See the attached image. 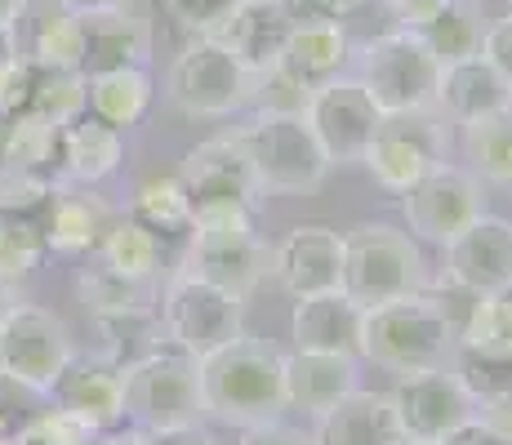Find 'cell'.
<instances>
[{
    "label": "cell",
    "mask_w": 512,
    "mask_h": 445,
    "mask_svg": "<svg viewBox=\"0 0 512 445\" xmlns=\"http://www.w3.org/2000/svg\"><path fill=\"white\" fill-rule=\"evenodd\" d=\"M459 348V321L437 294L415 290L361 312L357 352L388 374H415L450 365Z\"/></svg>",
    "instance_id": "cell-1"
},
{
    "label": "cell",
    "mask_w": 512,
    "mask_h": 445,
    "mask_svg": "<svg viewBox=\"0 0 512 445\" xmlns=\"http://www.w3.org/2000/svg\"><path fill=\"white\" fill-rule=\"evenodd\" d=\"M205 414L228 428H259L285 419V374L281 352L259 339H232L219 352L201 356Z\"/></svg>",
    "instance_id": "cell-2"
},
{
    "label": "cell",
    "mask_w": 512,
    "mask_h": 445,
    "mask_svg": "<svg viewBox=\"0 0 512 445\" xmlns=\"http://www.w3.org/2000/svg\"><path fill=\"white\" fill-rule=\"evenodd\" d=\"M121 392H125V419L143 432L183 428V423L205 419L201 356L183 352L170 339H161L139 361L121 365Z\"/></svg>",
    "instance_id": "cell-3"
},
{
    "label": "cell",
    "mask_w": 512,
    "mask_h": 445,
    "mask_svg": "<svg viewBox=\"0 0 512 445\" xmlns=\"http://www.w3.org/2000/svg\"><path fill=\"white\" fill-rule=\"evenodd\" d=\"M339 290L361 308H379L401 294L428 290V267L415 236L388 223H361L343 236V281Z\"/></svg>",
    "instance_id": "cell-4"
},
{
    "label": "cell",
    "mask_w": 512,
    "mask_h": 445,
    "mask_svg": "<svg viewBox=\"0 0 512 445\" xmlns=\"http://www.w3.org/2000/svg\"><path fill=\"white\" fill-rule=\"evenodd\" d=\"M450 152V121L437 107H401V112H383L374 125L366 152V170L374 183L388 192H406L410 183H419L423 174H432L437 165H446Z\"/></svg>",
    "instance_id": "cell-5"
},
{
    "label": "cell",
    "mask_w": 512,
    "mask_h": 445,
    "mask_svg": "<svg viewBox=\"0 0 512 445\" xmlns=\"http://www.w3.org/2000/svg\"><path fill=\"white\" fill-rule=\"evenodd\" d=\"M245 143L254 156V174H259L263 192L281 196H308L326 183L330 161L321 152L312 125L303 112H259L250 125H241Z\"/></svg>",
    "instance_id": "cell-6"
},
{
    "label": "cell",
    "mask_w": 512,
    "mask_h": 445,
    "mask_svg": "<svg viewBox=\"0 0 512 445\" xmlns=\"http://www.w3.org/2000/svg\"><path fill=\"white\" fill-rule=\"evenodd\" d=\"M161 330L192 356H210L223 343L241 339L245 330V299L192 272H179L161 294Z\"/></svg>",
    "instance_id": "cell-7"
},
{
    "label": "cell",
    "mask_w": 512,
    "mask_h": 445,
    "mask_svg": "<svg viewBox=\"0 0 512 445\" xmlns=\"http://www.w3.org/2000/svg\"><path fill=\"white\" fill-rule=\"evenodd\" d=\"M441 58L428 49L419 32L397 27L388 36H374L361 49V85L383 112H401V107H432L437 98Z\"/></svg>",
    "instance_id": "cell-8"
},
{
    "label": "cell",
    "mask_w": 512,
    "mask_h": 445,
    "mask_svg": "<svg viewBox=\"0 0 512 445\" xmlns=\"http://www.w3.org/2000/svg\"><path fill=\"white\" fill-rule=\"evenodd\" d=\"M254 76L214 36H196L170 67V103L183 116H232L250 103Z\"/></svg>",
    "instance_id": "cell-9"
},
{
    "label": "cell",
    "mask_w": 512,
    "mask_h": 445,
    "mask_svg": "<svg viewBox=\"0 0 512 445\" xmlns=\"http://www.w3.org/2000/svg\"><path fill=\"white\" fill-rule=\"evenodd\" d=\"M401 214H406L410 232L419 241L446 245L455 232L486 214V196H481V178L459 165H437L432 174H423L419 183H410L401 192Z\"/></svg>",
    "instance_id": "cell-10"
},
{
    "label": "cell",
    "mask_w": 512,
    "mask_h": 445,
    "mask_svg": "<svg viewBox=\"0 0 512 445\" xmlns=\"http://www.w3.org/2000/svg\"><path fill=\"white\" fill-rule=\"evenodd\" d=\"M379 116H383V107L370 98L361 76H334L330 85L312 89L308 107H303V121L312 125V134H317L330 165L361 161Z\"/></svg>",
    "instance_id": "cell-11"
},
{
    "label": "cell",
    "mask_w": 512,
    "mask_h": 445,
    "mask_svg": "<svg viewBox=\"0 0 512 445\" xmlns=\"http://www.w3.org/2000/svg\"><path fill=\"white\" fill-rule=\"evenodd\" d=\"M72 352L76 348L67 339V325L41 303L18 299L0 321V370L18 374L23 383H36V388L49 392V383L58 379V370L67 365Z\"/></svg>",
    "instance_id": "cell-12"
},
{
    "label": "cell",
    "mask_w": 512,
    "mask_h": 445,
    "mask_svg": "<svg viewBox=\"0 0 512 445\" xmlns=\"http://www.w3.org/2000/svg\"><path fill=\"white\" fill-rule=\"evenodd\" d=\"M397 405L401 432L415 441H437L450 428L468 423L472 414V397L459 379L455 365H432V370H415V374H397V388L388 392Z\"/></svg>",
    "instance_id": "cell-13"
},
{
    "label": "cell",
    "mask_w": 512,
    "mask_h": 445,
    "mask_svg": "<svg viewBox=\"0 0 512 445\" xmlns=\"http://www.w3.org/2000/svg\"><path fill=\"white\" fill-rule=\"evenodd\" d=\"M179 178H183L187 196H192V205L196 201H241V205H254L263 196L259 174H254L250 143H245L241 130L196 143L192 152L183 156Z\"/></svg>",
    "instance_id": "cell-14"
},
{
    "label": "cell",
    "mask_w": 512,
    "mask_h": 445,
    "mask_svg": "<svg viewBox=\"0 0 512 445\" xmlns=\"http://www.w3.org/2000/svg\"><path fill=\"white\" fill-rule=\"evenodd\" d=\"M446 276L464 294H495L512 285V223L495 214H477L446 245Z\"/></svg>",
    "instance_id": "cell-15"
},
{
    "label": "cell",
    "mask_w": 512,
    "mask_h": 445,
    "mask_svg": "<svg viewBox=\"0 0 512 445\" xmlns=\"http://www.w3.org/2000/svg\"><path fill=\"white\" fill-rule=\"evenodd\" d=\"M49 405L72 419H81L94 432H112L125 423V392H121V370L112 361L72 352L58 379L49 383Z\"/></svg>",
    "instance_id": "cell-16"
},
{
    "label": "cell",
    "mask_w": 512,
    "mask_h": 445,
    "mask_svg": "<svg viewBox=\"0 0 512 445\" xmlns=\"http://www.w3.org/2000/svg\"><path fill=\"white\" fill-rule=\"evenodd\" d=\"M14 58L36 67H81V18L63 0H18L5 18Z\"/></svg>",
    "instance_id": "cell-17"
},
{
    "label": "cell",
    "mask_w": 512,
    "mask_h": 445,
    "mask_svg": "<svg viewBox=\"0 0 512 445\" xmlns=\"http://www.w3.org/2000/svg\"><path fill=\"white\" fill-rule=\"evenodd\" d=\"M272 272L281 290L303 299V294L339 290L343 281V236L326 223H299L285 232V241L272 250Z\"/></svg>",
    "instance_id": "cell-18"
},
{
    "label": "cell",
    "mask_w": 512,
    "mask_h": 445,
    "mask_svg": "<svg viewBox=\"0 0 512 445\" xmlns=\"http://www.w3.org/2000/svg\"><path fill=\"white\" fill-rule=\"evenodd\" d=\"M81 18V72H107V67H147L152 58V27L121 9H85Z\"/></svg>",
    "instance_id": "cell-19"
},
{
    "label": "cell",
    "mask_w": 512,
    "mask_h": 445,
    "mask_svg": "<svg viewBox=\"0 0 512 445\" xmlns=\"http://www.w3.org/2000/svg\"><path fill=\"white\" fill-rule=\"evenodd\" d=\"M401 419L388 392L352 388L348 397H339L330 410H321L312 419V441L317 445H392L401 441Z\"/></svg>",
    "instance_id": "cell-20"
},
{
    "label": "cell",
    "mask_w": 512,
    "mask_h": 445,
    "mask_svg": "<svg viewBox=\"0 0 512 445\" xmlns=\"http://www.w3.org/2000/svg\"><path fill=\"white\" fill-rule=\"evenodd\" d=\"M290 27L294 23L285 18L281 0H241L210 36L228 49L245 72L259 76V72H268V67H277Z\"/></svg>",
    "instance_id": "cell-21"
},
{
    "label": "cell",
    "mask_w": 512,
    "mask_h": 445,
    "mask_svg": "<svg viewBox=\"0 0 512 445\" xmlns=\"http://www.w3.org/2000/svg\"><path fill=\"white\" fill-rule=\"evenodd\" d=\"M432 107L450 125H468V121H481V116H495L504 107H512V85L481 54H468V58H455V63H441Z\"/></svg>",
    "instance_id": "cell-22"
},
{
    "label": "cell",
    "mask_w": 512,
    "mask_h": 445,
    "mask_svg": "<svg viewBox=\"0 0 512 445\" xmlns=\"http://www.w3.org/2000/svg\"><path fill=\"white\" fill-rule=\"evenodd\" d=\"M281 374H285V405L317 419L321 410H330L334 401L357 388V352L294 348L290 356H281Z\"/></svg>",
    "instance_id": "cell-23"
},
{
    "label": "cell",
    "mask_w": 512,
    "mask_h": 445,
    "mask_svg": "<svg viewBox=\"0 0 512 445\" xmlns=\"http://www.w3.org/2000/svg\"><path fill=\"white\" fill-rule=\"evenodd\" d=\"M125 161V138L116 125L98 121V116L81 112L76 121H67L63 130H58V174L67 178V183L76 187H94L103 183V178H112L121 170Z\"/></svg>",
    "instance_id": "cell-24"
},
{
    "label": "cell",
    "mask_w": 512,
    "mask_h": 445,
    "mask_svg": "<svg viewBox=\"0 0 512 445\" xmlns=\"http://www.w3.org/2000/svg\"><path fill=\"white\" fill-rule=\"evenodd\" d=\"M348 58H352V45L343 23H294L281 45L277 72H285L294 85L312 94V89L330 85L334 76H343Z\"/></svg>",
    "instance_id": "cell-25"
},
{
    "label": "cell",
    "mask_w": 512,
    "mask_h": 445,
    "mask_svg": "<svg viewBox=\"0 0 512 445\" xmlns=\"http://www.w3.org/2000/svg\"><path fill=\"white\" fill-rule=\"evenodd\" d=\"M361 303H352L343 290L303 294L294 299L290 339L303 352H357L361 343Z\"/></svg>",
    "instance_id": "cell-26"
},
{
    "label": "cell",
    "mask_w": 512,
    "mask_h": 445,
    "mask_svg": "<svg viewBox=\"0 0 512 445\" xmlns=\"http://www.w3.org/2000/svg\"><path fill=\"white\" fill-rule=\"evenodd\" d=\"M107 205L85 187V192H72V187H54L45 205V250L58 254V259H85V254L98 250L107 232Z\"/></svg>",
    "instance_id": "cell-27"
},
{
    "label": "cell",
    "mask_w": 512,
    "mask_h": 445,
    "mask_svg": "<svg viewBox=\"0 0 512 445\" xmlns=\"http://www.w3.org/2000/svg\"><path fill=\"white\" fill-rule=\"evenodd\" d=\"M152 107V76L147 67H107V72L85 76V112L98 121L130 130Z\"/></svg>",
    "instance_id": "cell-28"
},
{
    "label": "cell",
    "mask_w": 512,
    "mask_h": 445,
    "mask_svg": "<svg viewBox=\"0 0 512 445\" xmlns=\"http://www.w3.org/2000/svg\"><path fill=\"white\" fill-rule=\"evenodd\" d=\"M481 361H512V285L495 294H472V308L459 321V348Z\"/></svg>",
    "instance_id": "cell-29"
},
{
    "label": "cell",
    "mask_w": 512,
    "mask_h": 445,
    "mask_svg": "<svg viewBox=\"0 0 512 445\" xmlns=\"http://www.w3.org/2000/svg\"><path fill=\"white\" fill-rule=\"evenodd\" d=\"M76 299L90 308V316H125V312H156L161 294L156 281H130V276L112 272L107 263L81 267L76 276Z\"/></svg>",
    "instance_id": "cell-30"
},
{
    "label": "cell",
    "mask_w": 512,
    "mask_h": 445,
    "mask_svg": "<svg viewBox=\"0 0 512 445\" xmlns=\"http://www.w3.org/2000/svg\"><path fill=\"white\" fill-rule=\"evenodd\" d=\"M183 272L201 276V281H214V285H223V290H232L245 299V294L272 272V250L259 241V236L245 245H232V250H205V254L187 250Z\"/></svg>",
    "instance_id": "cell-31"
},
{
    "label": "cell",
    "mask_w": 512,
    "mask_h": 445,
    "mask_svg": "<svg viewBox=\"0 0 512 445\" xmlns=\"http://www.w3.org/2000/svg\"><path fill=\"white\" fill-rule=\"evenodd\" d=\"M161 241L165 236H156L139 219H121V223H107L94 254L98 263H107L112 272L130 276V281H156V272H161Z\"/></svg>",
    "instance_id": "cell-32"
},
{
    "label": "cell",
    "mask_w": 512,
    "mask_h": 445,
    "mask_svg": "<svg viewBox=\"0 0 512 445\" xmlns=\"http://www.w3.org/2000/svg\"><path fill=\"white\" fill-rule=\"evenodd\" d=\"M419 36L428 41V49L441 58V63H455V58L481 54L486 18H481L477 0H446V5L419 27Z\"/></svg>",
    "instance_id": "cell-33"
},
{
    "label": "cell",
    "mask_w": 512,
    "mask_h": 445,
    "mask_svg": "<svg viewBox=\"0 0 512 445\" xmlns=\"http://www.w3.org/2000/svg\"><path fill=\"white\" fill-rule=\"evenodd\" d=\"M464 152H468L477 178L512 187V107H504V112H495V116H481V121H468Z\"/></svg>",
    "instance_id": "cell-34"
},
{
    "label": "cell",
    "mask_w": 512,
    "mask_h": 445,
    "mask_svg": "<svg viewBox=\"0 0 512 445\" xmlns=\"http://www.w3.org/2000/svg\"><path fill=\"white\" fill-rule=\"evenodd\" d=\"M23 112L67 125L85 112V72L81 67H36L32 63V94Z\"/></svg>",
    "instance_id": "cell-35"
},
{
    "label": "cell",
    "mask_w": 512,
    "mask_h": 445,
    "mask_svg": "<svg viewBox=\"0 0 512 445\" xmlns=\"http://www.w3.org/2000/svg\"><path fill=\"white\" fill-rule=\"evenodd\" d=\"M58 130H63V125L45 121V116H32V112L9 116V121H5V147H0V165L54 174Z\"/></svg>",
    "instance_id": "cell-36"
},
{
    "label": "cell",
    "mask_w": 512,
    "mask_h": 445,
    "mask_svg": "<svg viewBox=\"0 0 512 445\" xmlns=\"http://www.w3.org/2000/svg\"><path fill=\"white\" fill-rule=\"evenodd\" d=\"M130 219H139L143 227H152L156 236H170V232H187V219H192V196H187L183 178H147L139 183L130 201Z\"/></svg>",
    "instance_id": "cell-37"
},
{
    "label": "cell",
    "mask_w": 512,
    "mask_h": 445,
    "mask_svg": "<svg viewBox=\"0 0 512 445\" xmlns=\"http://www.w3.org/2000/svg\"><path fill=\"white\" fill-rule=\"evenodd\" d=\"M45 232L32 214L0 210V281L18 285L45 263Z\"/></svg>",
    "instance_id": "cell-38"
},
{
    "label": "cell",
    "mask_w": 512,
    "mask_h": 445,
    "mask_svg": "<svg viewBox=\"0 0 512 445\" xmlns=\"http://www.w3.org/2000/svg\"><path fill=\"white\" fill-rule=\"evenodd\" d=\"M49 410V392L0 370V441H18Z\"/></svg>",
    "instance_id": "cell-39"
},
{
    "label": "cell",
    "mask_w": 512,
    "mask_h": 445,
    "mask_svg": "<svg viewBox=\"0 0 512 445\" xmlns=\"http://www.w3.org/2000/svg\"><path fill=\"white\" fill-rule=\"evenodd\" d=\"M54 174L41 170H14V165H0V210L5 214H41L54 196Z\"/></svg>",
    "instance_id": "cell-40"
},
{
    "label": "cell",
    "mask_w": 512,
    "mask_h": 445,
    "mask_svg": "<svg viewBox=\"0 0 512 445\" xmlns=\"http://www.w3.org/2000/svg\"><path fill=\"white\" fill-rule=\"evenodd\" d=\"M98 437H103V432L85 428L81 419H72V414H63V410L49 405L41 419L18 437V445H98Z\"/></svg>",
    "instance_id": "cell-41"
},
{
    "label": "cell",
    "mask_w": 512,
    "mask_h": 445,
    "mask_svg": "<svg viewBox=\"0 0 512 445\" xmlns=\"http://www.w3.org/2000/svg\"><path fill=\"white\" fill-rule=\"evenodd\" d=\"M165 5V14L174 18V23L183 27V32H192V36H210L214 27L223 23V18L232 14L241 0H161Z\"/></svg>",
    "instance_id": "cell-42"
},
{
    "label": "cell",
    "mask_w": 512,
    "mask_h": 445,
    "mask_svg": "<svg viewBox=\"0 0 512 445\" xmlns=\"http://www.w3.org/2000/svg\"><path fill=\"white\" fill-rule=\"evenodd\" d=\"M361 0H281L290 23H343Z\"/></svg>",
    "instance_id": "cell-43"
},
{
    "label": "cell",
    "mask_w": 512,
    "mask_h": 445,
    "mask_svg": "<svg viewBox=\"0 0 512 445\" xmlns=\"http://www.w3.org/2000/svg\"><path fill=\"white\" fill-rule=\"evenodd\" d=\"M481 58H486V63L512 85V14L486 23V36H481Z\"/></svg>",
    "instance_id": "cell-44"
},
{
    "label": "cell",
    "mask_w": 512,
    "mask_h": 445,
    "mask_svg": "<svg viewBox=\"0 0 512 445\" xmlns=\"http://www.w3.org/2000/svg\"><path fill=\"white\" fill-rule=\"evenodd\" d=\"M241 445H317L312 432H299L290 423H259V428H241Z\"/></svg>",
    "instance_id": "cell-45"
},
{
    "label": "cell",
    "mask_w": 512,
    "mask_h": 445,
    "mask_svg": "<svg viewBox=\"0 0 512 445\" xmlns=\"http://www.w3.org/2000/svg\"><path fill=\"white\" fill-rule=\"evenodd\" d=\"M432 445H512V437H504L499 428H490V423H481L477 414H472L468 423H459V428H450L446 437H437Z\"/></svg>",
    "instance_id": "cell-46"
},
{
    "label": "cell",
    "mask_w": 512,
    "mask_h": 445,
    "mask_svg": "<svg viewBox=\"0 0 512 445\" xmlns=\"http://www.w3.org/2000/svg\"><path fill=\"white\" fill-rule=\"evenodd\" d=\"M388 5V14L397 18V27H410V32H419L423 23H428L432 14H437L446 0H383Z\"/></svg>",
    "instance_id": "cell-47"
},
{
    "label": "cell",
    "mask_w": 512,
    "mask_h": 445,
    "mask_svg": "<svg viewBox=\"0 0 512 445\" xmlns=\"http://www.w3.org/2000/svg\"><path fill=\"white\" fill-rule=\"evenodd\" d=\"M143 445H219L201 423H183V428H152L143 432Z\"/></svg>",
    "instance_id": "cell-48"
},
{
    "label": "cell",
    "mask_w": 512,
    "mask_h": 445,
    "mask_svg": "<svg viewBox=\"0 0 512 445\" xmlns=\"http://www.w3.org/2000/svg\"><path fill=\"white\" fill-rule=\"evenodd\" d=\"M63 5H72L76 14H85V9H121V5H130V0H63Z\"/></svg>",
    "instance_id": "cell-49"
},
{
    "label": "cell",
    "mask_w": 512,
    "mask_h": 445,
    "mask_svg": "<svg viewBox=\"0 0 512 445\" xmlns=\"http://www.w3.org/2000/svg\"><path fill=\"white\" fill-rule=\"evenodd\" d=\"M18 303V285H9V281H0V321L9 316V308Z\"/></svg>",
    "instance_id": "cell-50"
},
{
    "label": "cell",
    "mask_w": 512,
    "mask_h": 445,
    "mask_svg": "<svg viewBox=\"0 0 512 445\" xmlns=\"http://www.w3.org/2000/svg\"><path fill=\"white\" fill-rule=\"evenodd\" d=\"M14 63V45H9V32H5V23H0V72Z\"/></svg>",
    "instance_id": "cell-51"
},
{
    "label": "cell",
    "mask_w": 512,
    "mask_h": 445,
    "mask_svg": "<svg viewBox=\"0 0 512 445\" xmlns=\"http://www.w3.org/2000/svg\"><path fill=\"white\" fill-rule=\"evenodd\" d=\"M14 5H18V0H0V23H5V18L14 14Z\"/></svg>",
    "instance_id": "cell-52"
},
{
    "label": "cell",
    "mask_w": 512,
    "mask_h": 445,
    "mask_svg": "<svg viewBox=\"0 0 512 445\" xmlns=\"http://www.w3.org/2000/svg\"><path fill=\"white\" fill-rule=\"evenodd\" d=\"M392 445H432V441H415V437H401V441H392Z\"/></svg>",
    "instance_id": "cell-53"
},
{
    "label": "cell",
    "mask_w": 512,
    "mask_h": 445,
    "mask_svg": "<svg viewBox=\"0 0 512 445\" xmlns=\"http://www.w3.org/2000/svg\"><path fill=\"white\" fill-rule=\"evenodd\" d=\"M5 121H9V116H5V112H0V147H5Z\"/></svg>",
    "instance_id": "cell-54"
},
{
    "label": "cell",
    "mask_w": 512,
    "mask_h": 445,
    "mask_svg": "<svg viewBox=\"0 0 512 445\" xmlns=\"http://www.w3.org/2000/svg\"><path fill=\"white\" fill-rule=\"evenodd\" d=\"M0 445H18V441H0Z\"/></svg>",
    "instance_id": "cell-55"
},
{
    "label": "cell",
    "mask_w": 512,
    "mask_h": 445,
    "mask_svg": "<svg viewBox=\"0 0 512 445\" xmlns=\"http://www.w3.org/2000/svg\"><path fill=\"white\" fill-rule=\"evenodd\" d=\"M508 14H512V0H508Z\"/></svg>",
    "instance_id": "cell-56"
}]
</instances>
